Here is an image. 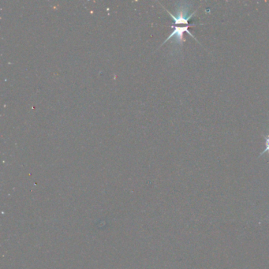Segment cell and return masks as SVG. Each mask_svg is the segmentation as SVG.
Wrapping results in <instances>:
<instances>
[{
	"label": "cell",
	"instance_id": "cell-1",
	"mask_svg": "<svg viewBox=\"0 0 269 269\" xmlns=\"http://www.w3.org/2000/svg\"><path fill=\"white\" fill-rule=\"evenodd\" d=\"M172 27H174V26H172ZM188 27H189V25H180V26L175 25V27H174V30L172 31V33H170V36H168V37L165 40H164V42H163V44L160 45V47L161 46H163L165 43L167 42L168 40L175 39V40H174V42H175V44L178 46V47L182 48V46H183V43L186 41V40H185V38H184L185 33H188L189 35H190L192 37L194 38V40L199 43L198 40H196V38L195 37V36H194L193 35V34H192V33H190L189 30H188Z\"/></svg>",
	"mask_w": 269,
	"mask_h": 269
},
{
	"label": "cell",
	"instance_id": "cell-2",
	"mask_svg": "<svg viewBox=\"0 0 269 269\" xmlns=\"http://www.w3.org/2000/svg\"><path fill=\"white\" fill-rule=\"evenodd\" d=\"M263 137H264V138H265V149L264 151L260 152V156H259V158H260V156H263V155H265V154L266 153H268L269 155V131L267 134H263Z\"/></svg>",
	"mask_w": 269,
	"mask_h": 269
}]
</instances>
